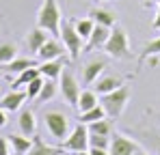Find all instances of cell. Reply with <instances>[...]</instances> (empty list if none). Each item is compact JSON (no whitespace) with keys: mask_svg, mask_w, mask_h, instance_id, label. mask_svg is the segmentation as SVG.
Listing matches in <instances>:
<instances>
[{"mask_svg":"<svg viewBox=\"0 0 160 155\" xmlns=\"http://www.w3.org/2000/svg\"><path fill=\"white\" fill-rule=\"evenodd\" d=\"M61 24H63V17H61L56 0H43L37 13V26L50 32V37H61Z\"/></svg>","mask_w":160,"mask_h":155,"instance_id":"obj_1","label":"cell"},{"mask_svg":"<svg viewBox=\"0 0 160 155\" xmlns=\"http://www.w3.org/2000/svg\"><path fill=\"white\" fill-rule=\"evenodd\" d=\"M104 52L108 56L117 58V60H123V58H130V43H128V32L121 28V26H112L110 28V37H108Z\"/></svg>","mask_w":160,"mask_h":155,"instance_id":"obj_2","label":"cell"},{"mask_svg":"<svg viewBox=\"0 0 160 155\" xmlns=\"http://www.w3.org/2000/svg\"><path fill=\"white\" fill-rule=\"evenodd\" d=\"M128 99H130V88H128V86H119V88L112 91V93L100 95V106L104 108L106 116L115 119V116H119V114L123 112Z\"/></svg>","mask_w":160,"mask_h":155,"instance_id":"obj_3","label":"cell"},{"mask_svg":"<svg viewBox=\"0 0 160 155\" xmlns=\"http://www.w3.org/2000/svg\"><path fill=\"white\" fill-rule=\"evenodd\" d=\"M61 39H63L65 50L69 52V58H72V60H78L80 52L84 50V45H82V41H84V39L78 35V30H76L74 22L63 20V24H61Z\"/></svg>","mask_w":160,"mask_h":155,"instance_id":"obj_4","label":"cell"},{"mask_svg":"<svg viewBox=\"0 0 160 155\" xmlns=\"http://www.w3.org/2000/svg\"><path fill=\"white\" fill-rule=\"evenodd\" d=\"M43 121H46V127H48V131H50V136H52L54 140L63 142L69 136V119L63 112L50 110V112L43 114Z\"/></svg>","mask_w":160,"mask_h":155,"instance_id":"obj_5","label":"cell"},{"mask_svg":"<svg viewBox=\"0 0 160 155\" xmlns=\"http://www.w3.org/2000/svg\"><path fill=\"white\" fill-rule=\"evenodd\" d=\"M61 149L63 151H69V153L87 151L89 149V127L84 123H78L76 127L69 131V136L61 142Z\"/></svg>","mask_w":160,"mask_h":155,"instance_id":"obj_6","label":"cell"},{"mask_svg":"<svg viewBox=\"0 0 160 155\" xmlns=\"http://www.w3.org/2000/svg\"><path fill=\"white\" fill-rule=\"evenodd\" d=\"M58 80H61V82H58V91H61L63 99L69 103L72 108H78V99H80V93H82L78 80L72 76L69 71H63Z\"/></svg>","mask_w":160,"mask_h":155,"instance_id":"obj_7","label":"cell"},{"mask_svg":"<svg viewBox=\"0 0 160 155\" xmlns=\"http://www.w3.org/2000/svg\"><path fill=\"white\" fill-rule=\"evenodd\" d=\"M136 151H138V144L132 138H128L123 134H112L110 136V147H108L110 155H134Z\"/></svg>","mask_w":160,"mask_h":155,"instance_id":"obj_8","label":"cell"},{"mask_svg":"<svg viewBox=\"0 0 160 155\" xmlns=\"http://www.w3.org/2000/svg\"><path fill=\"white\" fill-rule=\"evenodd\" d=\"M65 52H67V50H65V45H63L61 41H56L54 37H50V39H48V41L39 48V52H37L35 56H37L41 63H46V60H56V58H63V56H65Z\"/></svg>","mask_w":160,"mask_h":155,"instance_id":"obj_9","label":"cell"},{"mask_svg":"<svg viewBox=\"0 0 160 155\" xmlns=\"http://www.w3.org/2000/svg\"><path fill=\"white\" fill-rule=\"evenodd\" d=\"M28 99L26 88H11V93H7L2 99H0V108L4 112H15L22 108V103Z\"/></svg>","mask_w":160,"mask_h":155,"instance_id":"obj_10","label":"cell"},{"mask_svg":"<svg viewBox=\"0 0 160 155\" xmlns=\"http://www.w3.org/2000/svg\"><path fill=\"white\" fill-rule=\"evenodd\" d=\"M108 37H110V28H108V26H100V24H95L93 32H91V37L87 39V45H84V50H87V52L104 50V45H106Z\"/></svg>","mask_w":160,"mask_h":155,"instance_id":"obj_11","label":"cell"},{"mask_svg":"<svg viewBox=\"0 0 160 155\" xmlns=\"http://www.w3.org/2000/svg\"><path fill=\"white\" fill-rule=\"evenodd\" d=\"M18 127H20V134L24 136H35V129H37V121H35V112L30 108H22L20 110V119H18Z\"/></svg>","mask_w":160,"mask_h":155,"instance_id":"obj_12","label":"cell"},{"mask_svg":"<svg viewBox=\"0 0 160 155\" xmlns=\"http://www.w3.org/2000/svg\"><path fill=\"white\" fill-rule=\"evenodd\" d=\"M93 84H95L93 88H95L98 95H106V93L117 91L119 86H123V80H121L119 76H104V78H98Z\"/></svg>","mask_w":160,"mask_h":155,"instance_id":"obj_13","label":"cell"},{"mask_svg":"<svg viewBox=\"0 0 160 155\" xmlns=\"http://www.w3.org/2000/svg\"><path fill=\"white\" fill-rule=\"evenodd\" d=\"M104 69H106V60H102V58H95V60L87 63V65H84V71H82V80H84V84H87V86L93 84L98 78L102 76Z\"/></svg>","mask_w":160,"mask_h":155,"instance_id":"obj_14","label":"cell"},{"mask_svg":"<svg viewBox=\"0 0 160 155\" xmlns=\"http://www.w3.org/2000/svg\"><path fill=\"white\" fill-rule=\"evenodd\" d=\"M65 69V60L63 58H56V60H46V63H39V71L46 80H58L61 73Z\"/></svg>","mask_w":160,"mask_h":155,"instance_id":"obj_15","label":"cell"},{"mask_svg":"<svg viewBox=\"0 0 160 155\" xmlns=\"http://www.w3.org/2000/svg\"><path fill=\"white\" fill-rule=\"evenodd\" d=\"M7 138H9V144H11L13 155H26L32 149V138H28L24 134H11Z\"/></svg>","mask_w":160,"mask_h":155,"instance_id":"obj_16","label":"cell"},{"mask_svg":"<svg viewBox=\"0 0 160 155\" xmlns=\"http://www.w3.org/2000/svg\"><path fill=\"white\" fill-rule=\"evenodd\" d=\"M30 67H37V60L35 58H13L11 63H7V65H2L0 69H2V73H7V76H11V73H22L24 69H30Z\"/></svg>","mask_w":160,"mask_h":155,"instance_id":"obj_17","label":"cell"},{"mask_svg":"<svg viewBox=\"0 0 160 155\" xmlns=\"http://www.w3.org/2000/svg\"><path fill=\"white\" fill-rule=\"evenodd\" d=\"M48 39H50V32H46L43 28L37 26V28H32V30L26 35V45H28V50L32 52V54H37L39 48H41Z\"/></svg>","mask_w":160,"mask_h":155,"instance_id":"obj_18","label":"cell"},{"mask_svg":"<svg viewBox=\"0 0 160 155\" xmlns=\"http://www.w3.org/2000/svg\"><path fill=\"white\" fill-rule=\"evenodd\" d=\"M89 17L100 26H108V28L117 26V13L106 11V9H91V11H89Z\"/></svg>","mask_w":160,"mask_h":155,"instance_id":"obj_19","label":"cell"},{"mask_svg":"<svg viewBox=\"0 0 160 155\" xmlns=\"http://www.w3.org/2000/svg\"><path fill=\"white\" fill-rule=\"evenodd\" d=\"M26 155H63V149L61 147H50L39 136H32V149Z\"/></svg>","mask_w":160,"mask_h":155,"instance_id":"obj_20","label":"cell"},{"mask_svg":"<svg viewBox=\"0 0 160 155\" xmlns=\"http://www.w3.org/2000/svg\"><path fill=\"white\" fill-rule=\"evenodd\" d=\"M95 106H100V101H98V93L95 91H82L80 93V99H78V114L80 112H87V110H91V108H95Z\"/></svg>","mask_w":160,"mask_h":155,"instance_id":"obj_21","label":"cell"},{"mask_svg":"<svg viewBox=\"0 0 160 155\" xmlns=\"http://www.w3.org/2000/svg\"><path fill=\"white\" fill-rule=\"evenodd\" d=\"M41 76V71H39V65L37 67H30V69H24L22 73H18V78L13 80V84H11V88H22V86H26L28 82H32L35 78Z\"/></svg>","mask_w":160,"mask_h":155,"instance_id":"obj_22","label":"cell"},{"mask_svg":"<svg viewBox=\"0 0 160 155\" xmlns=\"http://www.w3.org/2000/svg\"><path fill=\"white\" fill-rule=\"evenodd\" d=\"M152 56H160V37L152 39V41H147V43L143 45V50H141V58H138V67H141L145 60H149Z\"/></svg>","mask_w":160,"mask_h":155,"instance_id":"obj_23","label":"cell"},{"mask_svg":"<svg viewBox=\"0 0 160 155\" xmlns=\"http://www.w3.org/2000/svg\"><path fill=\"white\" fill-rule=\"evenodd\" d=\"M104 116H106L104 108H102V106H95V108H91V110H87V112H80L78 123L89 125V123H95V121H100V119H104Z\"/></svg>","mask_w":160,"mask_h":155,"instance_id":"obj_24","label":"cell"},{"mask_svg":"<svg viewBox=\"0 0 160 155\" xmlns=\"http://www.w3.org/2000/svg\"><path fill=\"white\" fill-rule=\"evenodd\" d=\"M56 93H58V84H56V80H46V82H43V88H41V93H39V97H37L35 101L46 103V101H50V99H54Z\"/></svg>","mask_w":160,"mask_h":155,"instance_id":"obj_25","label":"cell"},{"mask_svg":"<svg viewBox=\"0 0 160 155\" xmlns=\"http://www.w3.org/2000/svg\"><path fill=\"white\" fill-rule=\"evenodd\" d=\"M87 127H89V134H100V136H112V123H110V119H108V116L100 119V121H95V123H89Z\"/></svg>","mask_w":160,"mask_h":155,"instance_id":"obj_26","label":"cell"},{"mask_svg":"<svg viewBox=\"0 0 160 155\" xmlns=\"http://www.w3.org/2000/svg\"><path fill=\"white\" fill-rule=\"evenodd\" d=\"M15 54H18L15 43H0V67L7 65V63H11L15 58Z\"/></svg>","mask_w":160,"mask_h":155,"instance_id":"obj_27","label":"cell"},{"mask_svg":"<svg viewBox=\"0 0 160 155\" xmlns=\"http://www.w3.org/2000/svg\"><path fill=\"white\" fill-rule=\"evenodd\" d=\"M74 26H76V30H78V35L82 37V39H89L91 32H93V28H95V22H93L91 17H84V20L74 22Z\"/></svg>","mask_w":160,"mask_h":155,"instance_id":"obj_28","label":"cell"},{"mask_svg":"<svg viewBox=\"0 0 160 155\" xmlns=\"http://www.w3.org/2000/svg\"><path fill=\"white\" fill-rule=\"evenodd\" d=\"M43 82H46V78H43V76L35 78L32 82H28V84H26L28 99H37V97H39V93H41V88H43Z\"/></svg>","mask_w":160,"mask_h":155,"instance_id":"obj_29","label":"cell"},{"mask_svg":"<svg viewBox=\"0 0 160 155\" xmlns=\"http://www.w3.org/2000/svg\"><path fill=\"white\" fill-rule=\"evenodd\" d=\"M89 147H98V149H108V147H110V136L89 134Z\"/></svg>","mask_w":160,"mask_h":155,"instance_id":"obj_30","label":"cell"},{"mask_svg":"<svg viewBox=\"0 0 160 155\" xmlns=\"http://www.w3.org/2000/svg\"><path fill=\"white\" fill-rule=\"evenodd\" d=\"M9 138H0V155H11V151H9Z\"/></svg>","mask_w":160,"mask_h":155,"instance_id":"obj_31","label":"cell"},{"mask_svg":"<svg viewBox=\"0 0 160 155\" xmlns=\"http://www.w3.org/2000/svg\"><path fill=\"white\" fill-rule=\"evenodd\" d=\"M149 142H152V147H154L156 155H160V134H158V136H154V138H149Z\"/></svg>","mask_w":160,"mask_h":155,"instance_id":"obj_32","label":"cell"},{"mask_svg":"<svg viewBox=\"0 0 160 155\" xmlns=\"http://www.w3.org/2000/svg\"><path fill=\"white\" fill-rule=\"evenodd\" d=\"M89 153L91 155H110L108 149H98V147H89Z\"/></svg>","mask_w":160,"mask_h":155,"instance_id":"obj_33","label":"cell"},{"mask_svg":"<svg viewBox=\"0 0 160 155\" xmlns=\"http://www.w3.org/2000/svg\"><path fill=\"white\" fill-rule=\"evenodd\" d=\"M156 2H158V13H156V20L152 22V26L154 28H160V0H156Z\"/></svg>","mask_w":160,"mask_h":155,"instance_id":"obj_34","label":"cell"},{"mask_svg":"<svg viewBox=\"0 0 160 155\" xmlns=\"http://www.w3.org/2000/svg\"><path fill=\"white\" fill-rule=\"evenodd\" d=\"M4 125H7V112L0 108V127H4Z\"/></svg>","mask_w":160,"mask_h":155,"instance_id":"obj_35","label":"cell"},{"mask_svg":"<svg viewBox=\"0 0 160 155\" xmlns=\"http://www.w3.org/2000/svg\"><path fill=\"white\" fill-rule=\"evenodd\" d=\"M74 155H91V153H89V149H87V151H78V153H74Z\"/></svg>","mask_w":160,"mask_h":155,"instance_id":"obj_36","label":"cell"},{"mask_svg":"<svg viewBox=\"0 0 160 155\" xmlns=\"http://www.w3.org/2000/svg\"><path fill=\"white\" fill-rule=\"evenodd\" d=\"M152 2H154V0H143V7H149Z\"/></svg>","mask_w":160,"mask_h":155,"instance_id":"obj_37","label":"cell"},{"mask_svg":"<svg viewBox=\"0 0 160 155\" xmlns=\"http://www.w3.org/2000/svg\"><path fill=\"white\" fill-rule=\"evenodd\" d=\"M134 155H149V153H145V151H141V149H138V151H136Z\"/></svg>","mask_w":160,"mask_h":155,"instance_id":"obj_38","label":"cell"},{"mask_svg":"<svg viewBox=\"0 0 160 155\" xmlns=\"http://www.w3.org/2000/svg\"><path fill=\"white\" fill-rule=\"evenodd\" d=\"M98 2H106V0H98Z\"/></svg>","mask_w":160,"mask_h":155,"instance_id":"obj_39","label":"cell"},{"mask_svg":"<svg viewBox=\"0 0 160 155\" xmlns=\"http://www.w3.org/2000/svg\"><path fill=\"white\" fill-rule=\"evenodd\" d=\"M63 155H67V153H63Z\"/></svg>","mask_w":160,"mask_h":155,"instance_id":"obj_40","label":"cell"},{"mask_svg":"<svg viewBox=\"0 0 160 155\" xmlns=\"http://www.w3.org/2000/svg\"><path fill=\"white\" fill-rule=\"evenodd\" d=\"M11 155H13V153H11Z\"/></svg>","mask_w":160,"mask_h":155,"instance_id":"obj_41","label":"cell"}]
</instances>
